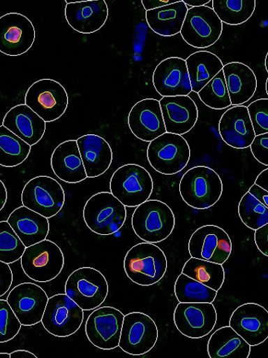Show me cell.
Here are the masks:
<instances>
[{"label": "cell", "mask_w": 268, "mask_h": 358, "mask_svg": "<svg viewBox=\"0 0 268 358\" xmlns=\"http://www.w3.org/2000/svg\"><path fill=\"white\" fill-rule=\"evenodd\" d=\"M125 315L113 307H102L94 310L85 324L87 338L97 348L112 350L119 343Z\"/></svg>", "instance_id": "cell-14"}, {"label": "cell", "mask_w": 268, "mask_h": 358, "mask_svg": "<svg viewBox=\"0 0 268 358\" xmlns=\"http://www.w3.org/2000/svg\"><path fill=\"white\" fill-rule=\"evenodd\" d=\"M154 189L151 174L136 164H128L118 168L110 181V193L121 203L128 208H137L149 199Z\"/></svg>", "instance_id": "cell-4"}, {"label": "cell", "mask_w": 268, "mask_h": 358, "mask_svg": "<svg viewBox=\"0 0 268 358\" xmlns=\"http://www.w3.org/2000/svg\"><path fill=\"white\" fill-rule=\"evenodd\" d=\"M65 17L75 31L84 35L102 29L107 20L109 10L105 0L69 3L65 1Z\"/></svg>", "instance_id": "cell-23"}, {"label": "cell", "mask_w": 268, "mask_h": 358, "mask_svg": "<svg viewBox=\"0 0 268 358\" xmlns=\"http://www.w3.org/2000/svg\"><path fill=\"white\" fill-rule=\"evenodd\" d=\"M222 71L231 106H238L248 103L257 88V78L251 67L241 62H230L223 65Z\"/></svg>", "instance_id": "cell-29"}, {"label": "cell", "mask_w": 268, "mask_h": 358, "mask_svg": "<svg viewBox=\"0 0 268 358\" xmlns=\"http://www.w3.org/2000/svg\"><path fill=\"white\" fill-rule=\"evenodd\" d=\"M31 150V145L5 127H0V166L15 167L24 163Z\"/></svg>", "instance_id": "cell-37"}, {"label": "cell", "mask_w": 268, "mask_h": 358, "mask_svg": "<svg viewBox=\"0 0 268 358\" xmlns=\"http://www.w3.org/2000/svg\"><path fill=\"white\" fill-rule=\"evenodd\" d=\"M26 246L7 221H0V262L13 264L21 259Z\"/></svg>", "instance_id": "cell-39"}, {"label": "cell", "mask_w": 268, "mask_h": 358, "mask_svg": "<svg viewBox=\"0 0 268 358\" xmlns=\"http://www.w3.org/2000/svg\"><path fill=\"white\" fill-rule=\"evenodd\" d=\"M212 10L222 24L239 26L247 22L253 15L255 0H212Z\"/></svg>", "instance_id": "cell-35"}, {"label": "cell", "mask_w": 268, "mask_h": 358, "mask_svg": "<svg viewBox=\"0 0 268 358\" xmlns=\"http://www.w3.org/2000/svg\"><path fill=\"white\" fill-rule=\"evenodd\" d=\"M0 358H10V354L6 352L0 353Z\"/></svg>", "instance_id": "cell-50"}, {"label": "cell", "mask_w": 268, "mask_h": 358, "mask_svg": "<svg viewBox=\"0 0 268 358\" xmlns=\"http://www.w3.org/2000/svg\"><path fill=\"white\" fill-rule=\"evenodd\" d=\"M54 175L69 184L80 183L87 178L76 140L60 143L51 157Z\"/></svg>", "instance_id": "cell-27"}, {"label": "cell", "mask_w": 268, "mask_h": 358, "mask_svg": "<svg viewBox=\"0 0 268 358\" xmlns=\"http://www.w3.org/2000/svg\"><path fill=\"white\" fill-rule=\"evenodd\" d=\"M69 104L64 87L51 78H43L33 83L25 96V105L46 122L59 120Z\"/></svg>", "instance_id": "cell-9"}, {"label": "cell", "mask_w": 268, "mask_h": 358, "mask_svg": "<svg viewBox=\"0 0 268 358\" xmlns=\"http://www.w3.org/2000/svg\"><path fill=\"white\" fill-rule=\"evenodd\" d=\"M239 215L244 225L253 231L268 224V192L252 185L240 201Z\"/></svg>", "instance_id": "cell-32"}, {"label": "cell", "mask_w": 268, "mask_h": 358, "mask_svg": "<svg viewBox=\"0 0 268 358\" xmlns=\"http://www.w3.org/2000/svg\"><path fill=\"white\" fill-rule=\"evenodd\" d=\"M22 324L8 301L0 299V343L14 339Z\"/></svg>", "instance_id": "cell-40"}, {"label": "cell", "mask_w": 268, "mask_h": 358, "mask_svg": "<svg viewBox=\"0 0 268 358\" xmlns=\"http://www.w3.org/2000/svg\"><path fill=\"white\" fill-rule=\"evenodd\" d=\"M254 184L268 192V168L257 176Z\"/></svg>", "instance_id": "cell-46"}, {"label": "cell", "mask_w": 268, "mask_h": 358, "mask_svg": "<svg viewBox=\"0 0 268 358\" xmlns=\"http://www.w3.org/2000/svg\"><path fill=\"white\" fill-rule=\"evenodd\" d=\"M251 346L230 326L211 334L207 343L210 358H248Z\"/></svg>", "instance_id": "cell-31"}, {"label": "cell", "mask_w": 268, "mask_h": 358, "mask_svg": "<svg viewBox=\"0 0 268 358\" xmlns=\"http://www.w3.org/2000/svg\"><path fill=\"white\" fill-rule=\"evenodd\" d=\"M84 310L66 294L54 295L48 299L41 320L43 327L57 338H67L82 327Z\"/></svg>", "instance_id": "cell-12"}, {"label": "cell", "mask_w": 268, "mask_h": 358, "mask_svg": "<svg viewBox=\"0 0 268 358\" xmlns=\"http://www.w3.org/2000/svg\"><path fill=\"white\" fill-rule=\"evenodd\" d=\"M7 222L26 248L46 240L50 232L48 219L24 206L13 211Z\"/></svg>", "instance_id": "cell-28"}, {"label": "cell", "mask_w": 268, "mask_h": 358, "mask_svg": "<svg viewBox=\"0 0 268 358\" xmlns=\"http://www.w3.org/2000/svg\"><path fill=\"white\" fill-rule=\"evenodd\" d=\"M167 267L164 252L159 246L147 242L133 245L124 259V270L128 278L143 287L159 282L165 275Z\"/></svg>", "instance_id": "cell-1"}, {"label": "cell", "mask_w": 268, "mask_h": 358, "mask_svg": "<svg viewBox=\"0 0 268 358\" xmlns=\"http://www.w3.org/2000/svg\"><path fill=\"white\" fill-rule=\"evenodd\" d=\"M131 225L140 239L155 244L170 236L175 227V217L163 201L149 199L134 210Z\"/></svg>", "instance_id": "cell-2"}, {"label": "cell", "mask_w": 268, "mask_h": 358, "mask_svg": "<svg viewBox=\"0 0 268 358\" xmlns=\"http://www.w3.org/2000/svg\"><path fill=\"white\" fill-rule=\"evenodd\" d=\"M20 261L24 273L40 283L52 281L60 275L64 266V257L59 246L47 239L26 248Z\"/></svg>", "instance_id": "cell-8"}, {"label": "cell", "mask_w": 268, "mask_h": 358, "mask_svg": "<svg viewBox=\"0 0 268 358\" xmlns=\"http://www.w3.org/2000/svg\"><path fill=\"white\" fill-rule=\"evenodd\" d=\"M267 57H268V52L267 53L266 55V58H265V69H266V71L268 73V69H267Z\"/></svg>", "instance_id": "cell-51"}, {"label": "cell", "mask_w": 268, "mask_h": 358, "mask_svg": "<svg viewBox=\"0 0 268 358\" xmlns=\"http://www.w3.org/2000/svg\"><path fill=\"white\" fill-rule=\"evenodd\" d=\"M192 92L198 93L223 69L218 56L208 51H198L185 60Z\"/></svg>", "instance_id": "cell-33"}, {"label": "cell", "mask_w": 268, "mask_h": 358, "mask_svg": "<svg viewBox=\"0 0 268 358\" xmlns=\"http://www.w3.org/2000/svg\"><path fill=\"white\" fill-rule=\"evenodd\" d=\"M10 358H24V357H33L38 358L36 355H34L32 352H30L27 350H17L13 352L10 353Z\"/></svg>", "instance_id": "cell-48"}, {"label": "cell", "mask_w": 268, "mask_h": 358, "mask_svg": "<svg viewBox=\"0 0 268 358\" xmlns=\"http://www.w3.org/2000/svg\"><path fill=\"white\" fill-rule=\"evenodd\" d=\"M158 329L149 315L142 312H131L123 320L119 348L131 355L149 352L158 340Z\"/></svg>", "instance_id": "cell-13"}, {"label": "cell", "mask_w": 268, "mask_h": 358, "mask_svg": "<svg viewBox=\"0 0 268 358\" xmlns=\"http://www.w3.org/2000/svg\"><path fill=\"white\" fill-rule=\"evenodd\" d=\"M189 145L179 134L165 132L151 141L147 150V159L154 169L163 175L180 173L189 162Z\"/></svg>", "instance_id": "cell-7"}, {"label": "cell", "mask_w": 268, "mask_h": 358, "mask_svg": "<svg viewBox=\"0 0 268 358\" xmlns=\"http://www.w3.org/2000/svg\"><path fill=\"white\" fill-rule=\"evenodd\" d=\"M189 255L195 259L219 264H225L232 252L228 234L215 225L198 229L188 241Z\"/></svg>", "instance_id": "cell-15"}, {"label": "cell", "mask_w": 268, "mask_h": 358, "mask_svg": "<svg viewBox=\"0 0 268 358\" xmlns=\"http://www.w3.org/2000/svg\"><path fill=\"white\" fill-rule=\"evenodd\" d=\"M48 299L41 287L22 283L10 291L6 301L22 326L32 327L41 322Z\"/></svg>", "instance_id": "cell-17"}, {"label": "cell", "mask_w": 268, "mask_h": 358, "mask_svg": "<svg viewBox=\"0 0 268 358\" xmlns=\"http://www.w3.org/2000/svg\"><path fill=\"white\" fill-rule=\"evenodd\" d=\"M46 123L27 106L20 104L7 112L3 126L31 147L43 138Z\"/></svg>", "instance_id": "cell-25"}, {"label": "cell", "mask_w": 268, "mask_h": 358, "mask_svg": "<svg viewBox=\"0 0 268 358\" xmlns=\"http://www.w3.org/2000/svg\"><path fill=\"white\" fill-rule=\"evenodd\" d=\"M218 292L183 273L174 284V295L181 303H212Z\"/></svg>", "instance_id": "cell-36"}, {"label": "cell", "mask_w": 268, "mask_h": 358, "mask_svg": "<svg viewBox=\"0 0 268 358\" xmlns=\"http://www.w3.org/2000/svg\"><path fill=\"white\" fill-rule=\"evenodd\" d=\"M128 122L133 136L144 142L150 143L166 132L158 99H144L134 105Z\"/></svg>", "instance_id": "cell-20"}, {"label": "cell", "mask_w": 268, "mask_h": 358, "mask_svg": "<svg viewBox=\"0 0 268 358\" xmlns=\"http://www.w3.org/2000/svg\"><path fill=\"white\" fill-rule=\"evenodd\" d=\"M177 329L185 337L200 339L206 337L216 327L217 311L212 303H181L174 312Z\"/></svg>", "instance_id": "cell-16"}, {"label": "cell", "mask_w": 268, "mask_h": 358, "mask_svg": "<svg viewBox=\"0 0 268 358\" xmlns=\"http://www.w3.org/2000/svg\"><path fill=\"white\" fill-rule=\"evenodd\" d=\"M160 105L166 132L183 136L195 126L198 109L191 97L164 96Z\"/></svg>", "instance_id": "cell-22"}, {"label": "cell", "mask_w": 268, "mask_h": 358, "mask_svg": "<svg viewBox=\"0 0 268 358\" xmlns=\"http://www.w3.org/2000/svg\"><path fill=\"white\" fill-rule=\"evenodd\" d=\"M175 2L170 0H142V4L147 11L170 5Z\"/></svg>", "instance_id": "cell-45"}, {"label": "cell", "mask_w": 268, "mask_h": 358, "mask_svg": "<svg viewBox=\"0 0 268 358\" xmlns=\"http://www.w3.org/2000/svg\"><path fill=\"white\" fill-rule=\"evenodd\" d=\"M254 239L257 248L268 256V224L255 230Z\"/></svg>", "instance_id": "cell-44"}, {"label": "cell", "mask_w": 268, "mask_h": 358, "mask_svg": "<svg viewBox=\"0 0 268 358\" xmlns=\"http://www.w3.org/2000/svg\"><path fill=\"white\" fill-rule=\"evenodd\" d=\"M182 273L218 291L225 282V272L222 264L190 257L185 263Z\"/></svg>", "instance_id": "cell-34"}, {"label": "cell", "mask_w": 268, "mask_h": 358, "mask_svg": "<svg viewBox=\"0 0 268 358\" xmlns=\"http://www.w3.org/2000/svg\"><path fill=\"white\" fill-rule=\"evenodd\" d=\"M230 327L251 346L264 343L268 338V312L256 303H246L233 311Z\"/></svg>", "instance_id": "cell-19"}, {"label": "cell", "mask_w": 268, "mask_h": 358, "mask_svg": "<svg viewBox=\"0 0 268 358\" xmlns=\"http://www.w3.org/2000/svg\"><path fill=\"white\" fill-rule=\"evenodd\" d=\"M188 11L183 0L147 11L145 17L150 29L163 37H172L181 32Z\"/></svg>", "instance_id": "cell-30"}, {"label": "cell", "mask_w": 268, "mask_h": 358, "mask_svg": "<svg viewBox=\"0 0 268 358\" xmlns=\"http://www.w3.org/2000/svg\"><path fill=\"white\" fill-rule=\"evenodd\" d=\"M36 37L35 27L24 15L13 13L0 17V52L15 57L24 54Z\"/></svg>", "instance_id": "cell-18"}, {"label": "cell", "mask_w": 268, "mask_h": 358, "mask_svg": "<svg viewBox=\"0 0 268 358\" xmlns=\"http://www.w3.org/2000/svg\"><path fill=\"white\" fill-rule=\"evenodd\" d=\"M179 192L188 206L204 210L218 203L223 194V183L219 175L211 168L197 166L183 176Z\"/></svg>", "instance_id": "cell-3"}, {"label": "cell", "mask_w": 268, "mask_h": 358, "mask_svg": "<svg viewBox=\"0 0 268 358\" xmlns=\"http://www.w3.org/2000/svg\"><path fill=\"white\" fill-rule=\"evenodd\" d=\"M153 84L163 97L188 96L192 92L186 61L170 57L156 66L153 73Z\"/></svg>", "instance_id": "cell-21"}, {"label": "cell", "mask_w": 268, "mask_h": 358, "mask_svg": "<svg viewBox=\"0 0 268 358\" xmlns=\"http://www.w3.org/2000/svg\"><path fill=\"white\" fill-rule=\"evenodd\" d=\"M198 95L206 106L215 110H221L231 106L225 76L220 71L209 82Z\"/></svg>", "instance_id": "cell-38"}, {"label": "cell", "mask_w": 268, "mask_h": 358, "mask_svg": "<svg viewBox=\"0 0 268 358\" xmlns=\"http://www.w3.org/2000/svg\"><path fill=\"white\" fill-rule=\"evenodd\" d=\"M183 1L186 6H192V8L204 6L211 2V0H207L205 2L203 0H193V1H185V0H183Z\"/></svg>", "instance_id": "cell-49"}, {"label": "cell", "mask_w": 268, "mask_h": 358, "mask_svg": "<svg viewBox=\"0 0 268 358\" xmlns=\"http://www.w3.org/2000/svg\"><path fill=\"white\" fill-rule=\"evenodd\" d=\"M105 275L92 267H81L72 273L65 285V294L83 310H93L104 303L108 294Z\"/></svg>", "instance_id": "cell-6"}, {"label": "cell", "mask_w": 268, "mask_h": 358, "mask_svg": "<svg viewBox=\"0 0 268 358\" xmlns=\"http://www.w3.org/2000/svg\"><path fill=\"white\" fill-rule=\"evenodd\" d=\"M87 178L103 175L113 162L110 144L97 134H89L76 140Z\"/></svg>", "instance_id": "cell-26"}, {"label": "cell", "mask_w": 268, "mask_h": 358, "mask_svg": "<svg viewBox=\"0 0 268 358\" xmlns=\"http://www.w3.org/2000/svg\"><path fill=\"white\" fill-rule=\"evenodd\" d=\"M218 131L221 139L234 149L250 148L255 137L248 108L244 106L227 110L220 119Z\"/></svg>", "instance_id": "cell-24"}, {"label": "cell", "mask_w": 268, "mask_h": 358, "mask_svg": "<svg viewBox=\"0 0 268 358\" xmlns=\"http://www.w3.org/2000/svg\"><path fill=\"white\" fill-rule=\"evenodd\" d=\"M13 282V273L9 264L0 262V297L8 292Z\"/></svg>", "instance_id": "cell-43"}, {"label": "cell", "mask_w": 268, "mask_h": 358, "mask_svg": "<svg viewBox=\"0 0 268 358\" xmlns=\"http://www.w3.org/2000/svg\"><path fill=\"white\" fill-rule=\"evenodd\" d=\"M22 206L50 219L59 214L65 203L62 186L55 179L40 176L31 179L22 189Z\"/></svg>", "instance_id": "cell-10"}, {"label": "cell", "mask_w": 268, "mask_h": 358, "mask_svg": "<svg viewBox=\"0 0 268 358\" xmlns=\"http://www.w3.org/2000/svg\"><path fill=\"white\" fill-rule=\"evenodd\" d=\"M223 24L211 8L204 6L188 9L181 35L190 46L208 48L220 38Z\"/></svg>", "instance_id": "cell-11"}, {"label": "cell", "mask_w": 268, "mask_h": 358, "mask_svg": "<svg viewBox=\"0 0 268 358\" xmlns=\"http://www.w3.org/2000/svg\"><path fill=\"white\" fill-rule=\"evenodd\" d=\"M251 150L254 158L262 164L268 166V132L256 136L251 143Z\"/></svg>", "instance_id": "cell-42"}, {"label": "cell", "mask_w": 268, "mask_h": 358, "mask_svg": "<svg viewBox=\"0 0 268 358\" xmlns=\"http://www.w3.org/2000/svg\"><path fill=\"white\" fill-rule=\"evenodd\" d=\"M267 83H268V80H266V83H265V87H266V93L267 94H268V92H267Z\"/></svg>", "instance_id": "cell-52"}, {"label": "cell", "mask_w": 268, "mask_h": 358, "mask_svg": "<svg viewBox=\"0 0 268 358\" xmlns=\"http://www.w3.org/2000/svg\"><path fill=\"white\" fill-rule=\"evenodd\" d=\"M83 218L89 230L106 236L117 233L124 226L127 210L110 192H100L87 200Z\"/></svg>", "instance_id": "cell-5"}, {"label": "cell", "mask_w": 268, "mask_h": 358, "mask_svg": "<svg viewBox=\"0 0 268 358\" xmlns=\"http://www.w3.org/2000/svg\"><path fill=\"white\" fill-rule=\"evenodd\" d=\"M247 108L255 136L267 133L268 99H257Z\"/></svg>", "instance_id": "cell-41"}, {"label": "cell", "mask_w": 268, "mask_h": 358, "mask_svg": "<svg viewBox=\"0 0 268 358\" xmlns=\"http://www.w3.org/2000/svg\"><path fill=\"white\" fill-rule=\"evenodd\" d=\"M8 199L7 189L4 183L0 180V211H1L6 206Z\"/></svg>", "instance_id": "cell-47"}]
</instances>
